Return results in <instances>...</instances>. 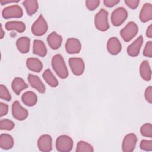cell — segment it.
<instances>
[{
  "label": "cell",
  "mask_w": 152,
  "mask_h": 152,
  "mask_svg": "<svg viewBox=\"0 0 152 152\" xmlns=\"http://www.w3.org/2000/svg\"><path fill=\"white\" fill-rule=\"evenodd\" d=\"M52 66L58 76L65 79L68 76V71L66 66L64 59L61 55L56 54L52 59Z\"/></svg>",
  "instance_id": "cell-1"
},
{
  "label": "cell",
  "mask_w": 152,
  "mask_h": 152,
  "mask_svg": "<svg viewBox=\"0 0 152 152\" xmlns=\"http://www.w3.org/2000/svg\"><path fill=\"white\" fill-rule=\"evenodd\" d=\"M107 17V11L103 8L101 9L95 15L94 24L99 30L101 31H105L109 28Z\"/></svg>",
  "instance_id": "cell-2"
},
{
  "label": "cell",
  "mask_w": 152,
  "mask_h": 152,
  "mask_svg": "<svg viewBox=\"0 0 152 152\" xmlns=\"http://www.w3.org/2000/svg\"><path fill=\"white\" fill-rule=\"evenodd\" d=\"M138 31V27L136 23L130 21L120 31V34L125 42H129L137 35Z\"/></svg>",
  "instance_id": "cell-3"
},
{
  "label": "cell",
  "mask_w": 152,
  "mask_h": 152,
  "mask_svg": "<svg viewBox=\"0 0 152 152\" xmlns=\"http://www.w3.org/2000/svg\"><path fill=\"white\" fill-rule=\"evenodd\" d=\"M73 147L72 139L66 135L59 136L56 140V148L58 151L68 152Z\"/></svg>",
  "instance_id": "cell-4"
},
{
  "label": "cell",
  "mask_w": 152,
  "mask_h": 152,
  "mask_svg": "<svg viewBox=\"0 0 152 152\" xmlns=\"http://www.w3.org/2000/svg\"><path fill=\"white\" fill-rule=\"evenodd\" d=\"M48 28V24L42 15H40L31 26L32 33L37 36H40L46 33Z\"/></svg>",
  "instance_id": "cell-5"
},
{
  "label": "cell",
  "mask_w": 152,
  "mask_h": 152,
  "mask_svg": "<svg viewBox=\"0 0 152 152\" xmlns=\"http://www.w3.org/2000/svg\"><path fill=\"white\" fill-rule=\"evenodd\" d=\"M128 17V12L125 8L119 7L113 11L111 14V21L113 26L118 27L125 22Z\"/></svg>",
  "instance_id": "cell-6"
},
{
  "label": "cell",
  "mask_w": 152,
  "mask_h": 152,
  "mask_svg": "<svg viewBox=\"0 0 152 152\" xmlns=\"http://www.w3.org/2000/svg\"><path fill=\"white\" fill-rule=\"evenodd\" d=\"M23 15V10L18 5H12L4 8L2 11V16L5 19L11 18H21Z\"/></svg>",
  "instance_id": "cell-7"
},
{
  "label": "cell",
  "mask_w": 152,
  "mask_h": 152,
  "mask_svg": "<svg viewBox=\"0 0 152 152\" xmlns=\"http://www.w3.org/2000/svg\"><path fill=\"white\" fill-rule=\"evenodd\" d=\"M11 111L13 117L18 121L26 119L28 115L27 110L23 107L18 101H15L12 103Z\"/></svg>",
  "instance_id": "cell-8"
},
{
  "label": "cell",
  "mask_w": 152,
  "mask_h": 152,
  "mask_svg": "<svg viewBox=\"0 0 152 152\" xmlns=\"http://www.w3.org/2000/svg\"><path fill=\"white\" fill-rule=\"evenodd\" d=\"M69 65L72 73L75 75H81L84 71L85 65L81 58H71L69 59Z\"/></svg>",
  "instance_id": "cell-9"
},
{
  "label": "cell",
  "mask_w": 152,
  "mask_h": 152,
  "mask_svg": "<svg viewBox=\"0 0 152 152\" xmlns=\"http://www.w3.org/2000/svg\"><path fill=\"white\" fill-rule=\"evenodd\" d=\"M137 137L135 134L130 133L125 135L122 144V150L124 152H132L135 148Z\"/></svg>",
  "instance_id": "cell-10"
},
{
  "label": "cell",
  "mask_w": 152,
  "mask_h": 152,
  "mask_svg": "<svg viewBox=\"0 0 152 152\" xmlns=\"http://www.w3.org/2000/svg\"><path fill=\"white\" fill-rule=\"evenodd\" d=\"M52 139L50 135L44 134L41 135L37 141V147L41 151L49 152L52 150Z\"/></svg>",
  "instance_id": "cell-11"
},
{
  "label": "cell",
  "mask_w": 152,
  "mask_h": 152,
  "mask_svg": "<svg viewBox=\"0 0 152 152\" xmlns=\"http://www.w3.org/2000/svg\"><path fill=\"white\" fill-rule=\"evenodd\" d=\"M81 49V44L76 38H69L65 43V50L69 54L78 53Z\"/></svg>",
  "instance_id": "cell-12"
},
{
  "label": "cell",
  "mask_w": 152,
  "mask_h": 152,
  "mask_svg": "<svg viewBox=\"0 0 152 152\" xmlns=\"http://www.w3.org/2000/svg\"><path fill=\"white\" fill-rule=\"evenodd\" d=\"M142 43L143 37L141 35H140L133 43L128 46L126 50L128 54L132 57H135L138 56L139 55Z\"/></svg>",
  "instance_id": "cell-13"
},
{
  "label": "cell",
  "mask_w": 152,
  "mask_h": 152,
  "mask_svg": "<svg viewBox=\"0 0 152 152\" xmlns=\"http://www.w3.org/2000/svg\"><path fill=\"white\" fill-rule=\"evenodd\" d=\"M107 49L112 55H117L122 50V45L119 39L116 37H110L107 42Z\"/></svg>",
  "instance_id": "cell-14"
},
{
  "label": "cell",
  "mask_w": 152,
  "mask_h": 152,
  "mask_svg": "<svg viewBox=\"0 0 152 152\" xmlns=\"http://www.w3.org/2000/svg\"><path fill=\"white\" fill-rule=\"evenodd\" d=\"M47 42L51 49L56 50L59 49L61 46L62 37L55 31H53L47 37Z\"/></svg>",
  "instance_id": "cell-15"
},
{
  "label": "cell",
  "mask_w": 152,
  "mask_h": 152,
  "mask_svg": "<svg viewBox=\"0 0 152 152\" xmlns=\"http://www.w3.org/2000/svg\"><path fill=\"white\" fill-rule=\"evenodd\" d=\"M27 79L33 88L36 89L40 93H44L45 92L46 88L39 77L30 74H28Z\"/></svg>",
  "instance_id": "cell-16"
},
{
  "label": "cell",
  "mask_w": 152,
  "mask_h": 152,
  "mask_svg": "<svg viewBox=\"0 0 152 152\" xmlns=\"http://www.w3.org/2000/svg\"><path fill=\"white\" fill-rule=\"evenodd\" d=\"M140 20L142 23H146L152 19V5L145 3L142 6L139 15Z\"/></svg>",
  "instance_id": "cell-17"
},
{
  "label": "cell",
  "mask_w": 152,
  "mask_h": 152,
  "mask_svg": "<svg viewBox=\"0 0 152 152\" xmlns=\"http://www.w3.org/2000/svg\"><path fill=\"white\" fill-rule=\"evenodd\" d=\"M141 77L145 81H148L151 78V70L148 62L146 60L142 61L140 66Z\"/></svg>",
  "instance_id": "cell-18"
},
{
  "label": "cell",
  "mask_w": 152,
  "mask_h": 152,
  "mask_svg": "<svg viewBox=\"0 0 152 152\" xmlns=\"http://www.w3.org/2000/svg\"><path fill=\"white\" fill-rule=\"evenodd\" d=\"M33 52L41 57L45 56L47 53V49L44 42L40 40H34L33 45Z\"/></svg>",
  "instance_id": "cell-19"
},
{
  "label": "cell",
  "mask_w": 152,
  "mask_h": 152,
  "mask_svg": "<svg viewBox=\"0 0 152 152\" xmlns=\"http://www.w3.org/2000/svg\"><path fill=\"white\" fill-rule=\"evenodd\" d=\"M27 87V84H26L24 80L20 77L15 78L11 83V88L17 95H19L23 90Z\"/></svg>",
  "instance_id": "cell-20"
},
{
  "label": "cell",
  "mask_w": 152,
  "mask_h": 152,
  "mask_svg": "<svg viewBox=\"0 0 152 152\" xmlns=\"http://www.w3.org/2000/svg\"><path fill=\"white\" fill-rule=\"evenodd\" d=\"M26 65L28 69L35 72H40L43 68L40 60L36 58H29L26 61Z\"/></svg>",
  "instance_id": "cell-21"
},
{
  "label": "cell",
  "mask_w": 152,
  "mask_h": 152,
  "mask_svg": "<svg viewBox=\"0 0 152 152\" xmlns=\"http://www.w3.org/2000/svg\"><path fill=\"white\" fill-rule=\"evenodd\" d=\"M30 40L28 37L23 36L17 39L16 42V46L17 49L21 53H27L30 50Z\"/></svg>",
  "instance_id": "cell-22"
},
{
  "label": "cell",
  "mask_w": 152,
  "mask_h": 152,
  "mask_svg": "<svg viewBox=\"0 0 152 152\" xmlns=\"http://www.w3.org/2000/svg\"><path fill=\"white\" fill-rule=\"evenodd\" d=\"M21 100L23 103L28 106H33L37 101V95L31 91H27L22 95Z\"/></svg>",
  "instance_id": "cell-23"
},
{
  "label": "cell",
  "mask_w": 152,
  "mask_h": 152,
  "mask_svg": "<svg viewBox=\"0 0 152 152\" xmlns=\"http://www.w3.org/2000/svg\"><path fill=\"white\" fill-rule=\"evenodd\" d=\"M14 140L11 135L2 134L0 135V147L4 150H9L13 147Z\"/></svg>",
  "instance_id": "cell-24"
},
{
  "label": "cell",
  "mask_w": 152,
  "mask_h": 152,
  "mask_svg": "<svg viewBox=\"0 0 152 152\" xmlns=\"http://www.w3.org/2000/svg\"><path fill=\"white\" fill-rule=\"evenodd\" d=\"M5 28L7 30H16L19 33H23L26 30V25L22 21H11L5 24Z\"/></svg>",
  "instance_id": "cell-25"
},
{
  "label": "cell",
  "mask_w": 152,
  "mask_h": 152,
  "mask_svg": "<svg viewBox=\"0 0 152 152\" xmlns=\"http://www.w3.org/2000/svg\"><path fill=\"white\" fill-rule=\"evenodd\" d=\"M23 4L27 14L30 16L36 13L39 8L38 2L36 0H26L23 1Z\"/></svg>",
  "instance_id": "cell-26"
},
{
  "label": "cell",
  "mask_w": 152,
  "mask_h": 152,
  "mask_svg": "<svg viewBox=\"0 0 152 152\" xmlns=\"http://www.w3.org/2000/svg\"><path fill=\"white\" fill-rule=\"evenodd\" d=\"M42 76L45 81L49 86L52 87H56L58 86V81L53 75L50 69H46L43 73Z\"/></svg>",
  "instance_id": "cell-27"
},
{
  "label": "cell",
  "mask_w": 152,
  "mask_h": 152,
  "mask_svg": "<svg viewBox=\"0 0 152 152\" xmlns=\"http://www.w3.org/2000/svg\"><path fill=\"white\" fill-rule=\"evenodd\" d=\"M94 151L93 147L87 142L84 141H80L77 145V152H93Z\"/></svg>",
  "instance_id": "cell-28"
},
{
  "label": "cell",
  "mask_w": 152,
  "mask_h": 152,
  "mask_svg": "<svg viewBox=\"0 0 152 152\" xmlns=\"http://www.w3.org/2000/svg\"><path fill=\"white\" fill-rule=\"evenodd\" d=\"M141 134L146 137H152V126L150 123H145L140 128Z\"/></svg>",
  "instance_id": "cell-29"
},
{
  "label": "cell",
  "mask_w": 152,
  "mask_h": 152,
  "mask_svg": "<svg viewBox=\"0 0 152 152\" xmlns=\"http://www.w3.org/2000/svg\"><path fill=\"white\" fill-rule=\"evenodd\" d=\"M14 126L15 124L11 120L5 119L0 121V129L1 130L11 131L13 129Z\"/></svg>",
  "instance_id": "cell-30"
},
{
  "label": "cell",
  "mask_w": 152,
  "mask_h": 152,
  "mask_svg": "<svg viewBox=\"0 0 152 152\" xmlns=\"http://www.w3.org/2000/svg\"><path fill=\"white\" fill-rule=\"evenodd\" d=\"M0 97L6 101H10L11 99V96L8 88L2 84L0 86Z\"/></svg>",
  "instance_id": "cell-31"
},
{
  "label": "cell",
  "mask_w": 152,
  "mask_h": 152,
  "mask_svg": "<svg viewBox=\"0 0 152 152\" xmlns=\"http://www.w3.org/2000/svg\"><path fill=\"white\" fill-rule=\"evenodd\" d=\"M140 147L142 150L147 151H152V141L142 140L140 144Z\"/></svg>",
  "instance_id": "cell-32"
},
{
  "label": "cell",
  "mask_w": 152,
  "mask_h": 152,
  "mask_svg": "<svg viewBox=\"0 0 152 152\" xmlns=\"http://www.w3.org/2000/svg\"><path fill=\"white\" fill-rule=\"evenodd\" d=\"M100 2L99 0H87L86 1V5L88 10L93 11L99 7Z\"/></svg>",
  "instance_id": "cell-33"
},
{
  "label": "cell",
  "mask_w": 152,
  "mask_h": 152,
  "mask_svg": "<svg viewBox=\"0 0 152 152\" xmlns=\"http://www.w3.org/2000/svg\"><path fill=\"white\" fill-rule=\"evenodd\" d=\"M143 55L145 56L151 58L152 57V42L148 41L146 43L145 48L143 50Z\"/></svg>",
  "instance_id": "cell-34"
},
{
  "label": "cell",
  "mask_w": 152,
  "mask_h": 152,
  "mask_svg": "<svg viewBox=\"0 0 152 152\" xmlns=\"http://www.w3.org/2000/svg\"><path fill=\"white\" fill-rule=\"evenodd\" d=\"M144 96L145 100L150 103H152V87L149 86L148 87L144 93Z\"/></svg>",
  "instance_id": "cell-35"
},
{
  "label": "cell",
  "mask_w": 152,
  "mask_h": 152,
  "mask_svg": "<svg viewBox=\"0 0 152 152\" xmlns=\"http://www.w3.org/2000/svg\"><path fill=\"white\" fill-rule=\"evenodd\" d=\"M140 1L138 0H125V3L126 5L132 10H135L138 6Z\"/></svg>",
  "instance_id": "cell-36"
},
{
  "label": "cell",
  "mask_w": 152,
  "mask_h": 152,
  "mask_svg": "<svg viewBox=\"0 0 152 152\" xmlns=\"http://www.w3.org/2000/svg\"><path fill=\"white\" fill-rule=\"evenodd\" d=\"M8 106L2 102L0 103V116L2 117L6 115L8 113Z\"/></svg>",
  "instance_id": "cell-37"
},
{
  "label": "cell",
  "mask_w": 152,
  "mask_h": 152,
  "mask_svg": "<svg viewBox=\"0 0 152 152\" xmlns=\"http://www.w3.org/2000/svg\"><path fill=\"white\" fill-rule=\"evenodd\" d=\"M119 0H104L103 4L107 7H112L119 3Z\"/></svg>",
  "instance_id": "cell-38"
},
{
  "label": "cell",
  "mask_w": 152,
  "mask_h": 152,
  "mask_svg": "<svg viewBox=\"0 0 152 152\" xmlns=\"http://www.w3.org/2000/svg\"><path fill=\"white\" fill-rule=\"evenodd\" d=\"M146 36L148 38L152 37V24H150L146 30Z\"/></svg>",
  "instance_id": "cell-39"
},
{
  "label": "cell",
  "mask_w": 152,
  "mask_h": 152,
  "mask_svg": "<svg viewBox=\"0 0 152 152\" xmlns=\"http://www.w3.org/2000/svg\"><path fill=\"white\" fill-rule=\"evenodd\" d=\"M20 0H0V3L2 5L8 3H12V2H18Z\"/></svg>",
  "instance_id": "cell-40"
},
{
  "label": "cell",
  "mask_w": 152,
  "mask_h": 152,
  "mask_svg": "<svg viewBox=\"0 0 152 152\" xmlns=\"http://www.w3.org/2000/svg\"><path fill=\"white\" fill-rule=\"evenodd\" d=\"M5 35V33L3 31L2 29V25L1 24V39H2Z\"/></svg>",
  "instance_id": "cell-41"
}]
</instances>
